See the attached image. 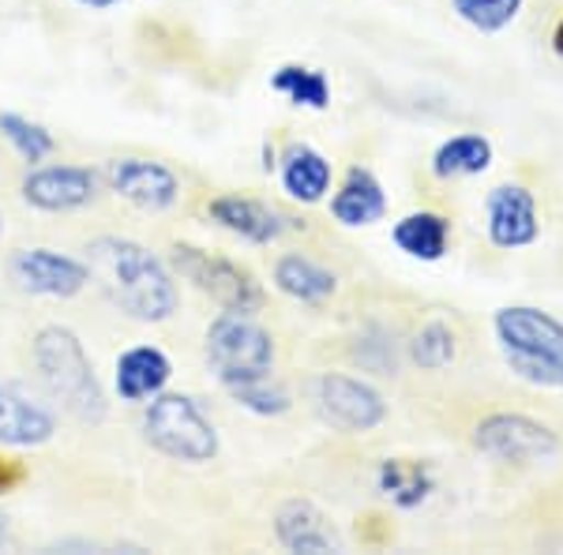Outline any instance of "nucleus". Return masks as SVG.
<instances>
[{
	"label": "nucleus",
	"instance_id": "obj_13",
	"mask_svg": "<svg viewBox=\"0 0 563 555\" xmlns=\"http://www.w3.org/2000/svg\"><path fill=\"white\" fill-rule=\"evenodd\" d=\"M207 218L218 225V230L241 236L244 244H275L286 236L289 230V218H282L275 207L263 203L256 196H241V192H225V196H214L207 203Z\"/></svg>",
	"mask_w": 563,
	"mask_h": 555
},
{
	"label": "nucleus",
	"instance_id": "obj_27",
	"mask_svg": "<svg viewBox=\"0 0 563 555\" xmlns=\"http://www.w3.org/2000/svg\"><path fill=\"white\" fill-rule=\"evenodd\" d=\"M526 0H451V12L481 34L507 31L522 15Z\"/></svg>",
	"mask_w": 563,
	"mask_h": 555
},
{
	"label": "nucleus",
	"instance_id": "obj_17",
	"mask_svg": "<svg viewBox=\"0 0 563 555\" xmlns=\"http://www.w3.org/2000/svg\"><path fill=\"white\" fill-rule=\"evenodd\" d=\"M275 536L286 552H301V555H327L342 548L331 522H327V514L316 503H308V499H286L278 507Z\"/></svg>",
	"mask_w": 563,
	"mask_h": 555
},
{
	"label": "nucleus",
	"instance_id": "obj_9",
	"mask_svg": "<svg viewBox=\"0 0 563 555\" xmlns=\"http://www.w3.org/2000/svg\"><path fill=\"white\" fill-rule=\"evenodd\" d=\"M8 278L20 293L71 300L90 286L87 259H76L68 252L53 248H20L8 256Z\"/></svg>",
	"mask_w": 563,
	"mask_h": 555
},
{
	"label": "nucleus",
	"instance_id": "obj_10",
	"mask_svg": "<svg viewBox=\"0 0 563 555\" xmlns=\"http://www.w3.org/2000/svg\"><path fill=\"white\" fill-rule=\"evenodd\" d=\"M485 233L488 244L499 252H522L541 241V207L538 196L519 180H504V185L485 192Z\"/></svg>",
	"mask_w": 563,
	"mask_h": 555
},
{
	"label": "nucleus",
	"instance_id": "obj_12",
	"mask_svg": "<svg viewBox=\"0 0 563 555\" xmlns=\"http://www.w3.org/2000/svg\"><path fill=\"white\" fill-rule=\"evenodd\" d=\"M102 180L113 196H121L124 203L151 214L169 211L180 199V177L166 162H154V158H109Z\"/></svg>",
	"mask_w": 563,
	"mask_h": 555
},
{
	"label": "nucleus",
	"instance_id": "obj_5",
	"mask_svg": "<svg viewBox=\"0 0 563 555\" xmlns=\"http://www.w3.org/2000/svg\"><path fill=\"white\" fill-rule=\"evenodd\" d=\"M166 263L174 267L177 278L192 281L199 293L211 297L222 312L260 315L263 304H267V289L260 286V278L230 256H214V252L180 241L169 248Z\"/></svg>",
	"mask_w": 563,
	"mask_h": 555
},
{
	"label": "nucleus",
	"instance_id": "obj_20",
	"mask_svg": "<svg viewBox=\"0 0 563 555\" xmlns=\"http://www.w3.org/2000/svg\"><path fill=\"white\" fill-rule=\"evenodd\" d=\"M390 241L417 263H440L451 248V218L440 211H410L390 225Z\"/></svg>",
	"mask_w": 563,
	"mask_h": 555
},
{
	"label": "nucleus",
	"instance_id": "obj_16",
	"mask_svg": "<svg viewBox=\"0 0 563 555\" xmlns=\"http://www.w3.org/2000/svg\"><path fill=\"white\" fill-rule=\"evenodd\" d=\"M275 169L282 180V192L294 199V203L316 207V203H323L327 192H331L334 166L323 151L312 147V143H289V147L278 154Z\"/></svg>",
	"mask_w": 563,
	"mask_h": 555
},
{
	"label": "nucleus",
	"instance_id": "obj_2",
	"mask_svg": "<svg viewBox=\"0 0 563 555\" xmlns=\"http://www.w3.org/2000/svg\"><path fill=\"white\" fill-rule=\"evenodd\" d=\"M34 368L45 387V395L53 398L68 417L84 424H102L106 421V390L95 376V364H90L84 342L71 326L49 323L34 334L31 342Z\"/></svg>",
	"mask_w": 563,
	"mask_h": 555
},
{
	"label": "nucleus",
	"instance_id": "obj_23",
	"mask_svg": "<svg viewBox=\"0 0 563 555\" xmlns=\"http://www.w3.org/2000/svg\"><path fill=\"white\" fill-rule=\"evenodd\" d=\"M271 90L286 98L289 106L312 109V113H327L331 109V79H327V71L301 65V60L278 65L275 76H271Z\"/></svg>",
	"mask_w": 563,
	"mask_h": 555
},
{
	"label": "nucleus",
	"instance_id": "obj_31",
	"mask_svg": "<svg viewBox=\"0 0 563 555\" xmlns=\"http://www.w3.org/2000/svg\"><path fill=\"white\" fill-rule=\"evenodd\" d=\"M4 544H8V518L0 514V548H4Z\"/></svg>",
	"mask_w": 563,
	"mask_h": 555
},
{
	"label": "nucleus",
	"instance_id": "obj_3",
	"mask_svg": "<svg viewBox=\"0 0 563 555\" xmlns=\"http://www.w3.org/2000/svg\"><path fill=\"white\" fill-rule=\"evenodd\" d=\"M496 349L522 384L563 390V323L544 308L504 304L493 312Z\"/></svg>",
	"mask_w": 563,
	"mask_h": 555
},
{
	"label": "nucleus",
	"instance_id": "obj_21",
	"mask_svg": "<svg viewBox=\"0 0 563 555\" xmlns=\"http://www.w3.org/2000/svg\"><path fill=\"white\" fill-rule=\"evenodd\" d=\"M376 488L398 511H417L435 491V473L421 458H384L376 469Z\"/></svg>",
	"mask_w": 563,
	"mask_h": 555
},
{
	"label": "nucleus",
	"instance_id": "obj_25",
	"mask_svg": "<svg viewBox=\"0 0 563 555\" xmlns=\"http://www.w3.org/2000/svg\"><path fill=\"white\" fill-rule=\"evenodd\" d=\"M455 357H459V338L443 320L424 323L410 338V360L421 371H443L455 364Z\"/></svg>",
	"mask_w": 563,
	"mask_h": 555
},
{
	"label": "nucleus",
	"instance_id": "obj_11",
	"mask_svg": "<svg viewBox=\"0 0 563 555\" xmlns=\"http://www.w3.org/2000/svg\"><path fill=\"white\" fill-rule=\"evenodd\" d=\"M102 177L90 166H68V162H53V166H31L23 177L20 196L31 211L42 214H71L84 211L98 199Z\"/></svg>",
	"mask_w": 563,
	"mask_h": 555
},
{
	"label": "nucleus",
	"instance_id": "obj_22",
	"mask_svg": "<svg viewBox=\"0 0 563 555\" xmlns=\"http://www.w3.org/2000/svg\"><path fill=\"white\" fill-rule=\"evenodd\" d=\"M496 162V147L488 135L481 132H459L448 135L440 147L432 151L429 169L435 180H466V177H481L488 173Z\"/></svg>",
	"mask_w": 563,
	"mask_h": 555
},
{
	"label": "nucleus",
	"instance_id": "obj_28",
	"mask_svg": "<svg viewBox=\"0 0 563 555\" xmlns=\"http://www.w3.org/2000/svg\"><path fill=\"white\" fill-rule=\"evenodd\" d=\"M26 480V469L20 462L12 458H0V496H8V491H15Z\"/></svg>",
	"mask_w": 563,
	"mask_h": 555
},
{
	"label": "nucleus",
	"instance_id": "obj_15",
	"mask_svg": "<svg viewBox=\"0 0 563 555\" xmlns=\"http://www.w3.org/2000/svg\"><path fill=\"white\" fill-rule=\"evenodd\" d=\"M174 379V360L166 357V349L158 345H132L117 357V368H113V387L121 395V402H151L154 395L169 387Z\"/></svg>",
	"mask_w": 563,
	"mask_h": 555
},
{
	"label": "nucleus",
	"instance_id": "obj_26",
	"mask_svg": "<svg viewBox=\"0 0 563 555\" xmlns=\"http://www.w3.org/2000/svg\"><path fill=\"white\" fill-rule=\"evenodd\" d=\"M225 395L233 398L241 409L256 417H282L294 409V395L278 384L275 376H260V379H244V384L225 387Z\"/></svg>",
	"mask_w": 563,
	"mask_h": 555
},
{
	"label": "nucleus",
	"instance_id": "obj_24",
	"mask_svg": "<svg viewBox=\"0 0 563 555\" xmlns=\"http://www.w3.org/2000/svg\"><path fill=\"white\" fill-rule=\"evenodd\" d=\"M0 135H4L8 147L20 154L26 166H42V162L57 151V140H53V132L45 129V124L31 121V116H23V113H12V109L0 113Z\"/></svg>",
	"mask_w": 563,
	"mask_h": 555
},
{
	"label": "nucleus",
	"instance_id": "obj_7",
	"mask_svg": "<svg viewBox=\"0 0 563 555\" xmlns=\"http://www.w3.org/2000/svg\"><path fill=\"white\" fill-rule=\"evenodd\" d=\"M474 447L507 466H538L560 454V435L526 413H488L474 428Z\"/></svg>",
	"mask_w": 563,
	"mask_h": 555
},
{
	"label": "nucleus",
	"instance_id": "obj_18",
	"mask_svg": "<svg viewBox=\"0 0 563 555\" xmlns=\"http://www.w3.org/2000/svg\"><path fill=\"white\" fill-rule=\"evenodd\" d=\"M57 435V417L15 387L0 384V447H45Z\"/></svg>",
	"mask_w": 563,
	"mask_h": 555
},
{
	"label": "nucleus",
	"instance_id": "obj_14",
	"mask_svg": "<svg viewBox=\"0 0 563 555\" xmlns=\"http://www.w3.org/2000/svg\"><path fill=\"white\" fill-rule=\"evenodd\" d=\"M387 188L368 166H350L331 196V218L342 230H368L387 218Z\"/></svg>",
	"mask_w": 563,
	"mask_h": 555
},
{
	"label": "nucleus",
	"instance_id": "obj_8",
	"mask_svg": "<svg viewBox=\"0 0 563 555\" xmlns=\"http://www.w3.org/2000/svg\"><path fill=\"white\" fill-rule=\"evenodd\" d=\"M312 402L327 424L346 435L376 432L387 421V398L368 379L346 376V371H323L312 384Z\"/></svg>",
	"mask_w": 563,
	"mask_h": 555
},
{
	"label": "nucleus",
	"instance_id": "obj_1",
	"mask_svg": "<svg viewBox=\"0 0 563 555\" xmlns=\"http://www.w3.org/2000/svg\"><path fill=\"white\" fill-rule=\"evenodd\" d=\"M90 281L140 323H166L180 308L177 275L162 256L132 236H95L87 244Z\"/></svg>",
	"mask_w": 563,
	"mask_h": 555
},
{
	"label": "nucleus",
	"instance_id": "obj_32",
	"mask_svg": "<svg viewBox=\"0 0 563 555\" xmlns=\"http://www.w3.org/2000/svg\"><path fill=\"white\" fill-rule=\"evenodd\" d=\"M0 236H4V214H0Z\"/></svg>",
	"mask_w": 563,
	"mask_h": 555
},
{
	"label": "nucleus",
	"instance_id": "obj_29",
	"mask_svg": "<svg viewBox=\"0 0 563 555\" xmlns=\"http://www.w3.org/2000/svg\"><path fill=\"white\" fill-rule=\"evenodd\" d=\"M552 53H556V57L563 60V15H560V20H556V26H552Z\"/></svg>",
	"mask_w": 563,
	"mask_h": 555
},
{
	"label": "nucleus",
	"instance_id": "obj_19",
	"mask_svg": "<svg viewBox=\"0 0 563 555\" xmlns=\"http://www.w3.org/2000/svg\"><path fill=\"white\" fill-rule=\"evenodd\" d=\"M271 281L282 297L297 300V304H323L339 293V278L334 270H327L323 263L301 256V252H286V256L275 259V270H271Z\"/></svg>",
	"mask_w": 563,
	"mask_h": 555
},
{
	"label": "nucleus",
	"instance_id": "obj_4",
	"mask_svg": "<svg viewBox=\"0 0 563 555\" xmlns=\"http://www.w3.org/2000/svg\"><path fill=\"white\" fill-rule=\"evenodd\" d=\"M143 440L162 458L185 462V466H207L222 451L211 417L199 409L192 395H180V390H162L151 398L143 413Z\"/></svg>",
	"mask_w": 563,
	"mask_h": 555
},
{
	"label": "nucleus",
	"instance_id": "obj_30",
	"mask_svg": "<svg viewBox=\"0 0 563 555\" xmlns=\"http://www.w3.org/2000/svg\"><path fill=\"white\" fill-rule=\"evenodd\" d=\"M79 8H90V12H106V8H117L121 0H76Z\"/></svg>",
	"mask_w": 563,
	"mask_h": 555
},
{
	"label": "nucleus",
	"instance_id": "obj_6",
	"mask_svg": "<svg viewBox=\"0 0 563 555\" xmlns=\"http://www.w3.org/2000/svg\"><path fill=\"white\" fill-rule=\"evenodd\" d=\"M207 364H211L214 379L225 387L244 384V379H260L275 371V338L256 315L222 312L207 326Z\"/></svg>",
	"mask_w": 563,
	"mask_h": 555
}]
</instances>
